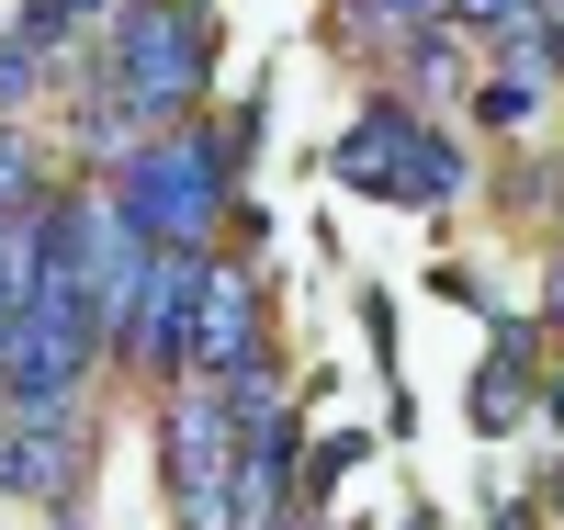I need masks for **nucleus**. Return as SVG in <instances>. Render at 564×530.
Segmentation results:
<instances>
[{
	"label": "nucleus",
	"mask_w": 564,
	"mask_h": 530,
	"mask_svg": "<svg viewBox=\"0 0 564 530\" xmlns=\"http://www.w3.org/2000/svg\"><path fill=\"white\" fill-rule=\"evenodd\" d=\"M34 90H45V57H34V45H23L12 23H0V125H12V113L34 102Z\"/></svg>",
	"instance_id": "nucleus-11"
},
{
	"label": "nucleus",
	"mask_w": 564,
	"mask_h": 530,
	"mask_svg": "<svg viewBox=\"0 0 564 530\" xmlns=\"http://www.w3.org/2000/svg\"><path fill=\"white\" fill-rule=\"evenodd\" d=\"M102 12H113V0H23V12H12V34L34 45L45 68H57V45H79V34L102 23Z\"/></svg>",
	"instance_id": "nucleus-9"
},
{
	"label": "nucleus",
	"mask_w": 564,
	"mask_h": 530,
	"mask_svg": "<svg viewBox=\"0 0 564 530\" xmlns=\"http://www.w3.org/2000/svg\"><path fill=\"white\" fill-rule=\"evenodd\" d=\"M159 452H170V508H181V530H226V486H238V418H226L215 383H181V396H170Z\"/></svg>",
	"instance_id": "nucleus-4"
},
{
	"label": "nucleus",
	"mask_w": 564,
	"mask_h": 530,
	"mask_svg": "<svg viewBox=\"0 0 564 530\" xmlns=\"http://www.w3.org/2000/svg\"><path fill=\"white\" fill-rule=\"evenodd\" d=\"M193 282H204V249H148V271H135V294H124V327H113V361L181 383V350H193Z\"/></svg>",
	"instance_id": "nucleus-5"
},
{
	"label": "nucleus",
	"mask_w": 564,
	"mask_h": 530,
	"mask_svg": "<svg viewBox=\"0 0 564 530\" xmlns=\"http://www.w3.org/2000/svg\"><path fill=\"white\" fill-rule=\"evenodd\" d=\"M542 407H553V418H564V361H553V372H542Z\"/></svg>",
	"instance_id": "nucleus-13"
},
{
	"label": "nucleus",
	"mask_w": 564,
	"mask_h": 530,
	"mask_svg": "<svg viewBox=\"0 0 564 530\" xmlns=\"http://www.w3.org/2000/svg\"><path fill=\"white\" fill-rule=\"evenodd\" d=\"M486 530H542V519H531V508H497V519H486Z\"/></svg>",
	"instance_id": "nucleus-12"
},
{
	"label": "nucleus",
	"mask_w": 564,
	"mask_h": 530,
	"mask_svg": "<svg viewBox=\"0 0 564 530\" xmlns=\"http://www.w3.org/2000/svg\"><path fill=\"white\" fill-rule=\"evenodd\" d=\"M542 407V327H497V350L475 372V429L497 441V429H520Z\"/></svg>",
	"instance_id": "nucleus-8"
},
{
	"label": "nucleus",
	"mask_w": 564,
	"mask_h": 530,
	"mask_svg": "<svg viewBox=\"0 0 564 530\" xmlns=\"http://www.w3.org/2000/svg\"><path fill=\"white\" fill-rule=\"evenodd\" d=\"M327 181H339V192H372V204H406V215H441V204L475 192L463 148H452L417 102H395V90H372V102L350 113V136L327 148Z\"/></svg>",
	"instance_id": "nucleus-3"
},
{
	"label": "nucleus",
	"mask_w": 564,
	"mask_h": 530,
	"mask_svg": "<svg viewBox=\"0 0 564 530\" xmlns=\"http://www.w3.org/2000/svg\"><path fill=\"white\" fill-rule=\"evenodd\" d=\"M102 79L148 125H181L215 79V0H113L102 12Z\"/></svg>",
	"instance_id": "nucleus-2"
},
{
	"label": "nucleus",
	"mask_w": 564,
	"mask_h": 530,
	"mask_svg": "<svg viewBox=\"0 0 564 530\" xmlns=\"http://www.w3.org/2000/svg\"><path fill=\"white\" fill-rule=\"evenodd\" d=\"M238 350H260V282L238 260L204 249V282H193V350H181V383H215Z\"/></svg>",
	"instance_id": "nucleus-6"
},
{
	"label": "nucleus",
	"mask_w": 564,
	"mask_h": 530,
	"mask_svg": "<svg viewBox=\"0 0 564 530\" xmlns=\"http://www.w3.org/2000/svg\"><path fill=\"white\" fill-rule=\"evenodd\" d=\"M553 90H564L553 45H542V34H508V45H497V68L475 79V125H486V136H531V125L553 113Z\"/></svg>",
	"instance_id": "nucleus-7"
},
{
	"label": "nucleus",
	"mask_w": 564,
	"mask_h": 530,
	"mask_svg": "<svg viewBox=\"0 0 564 530\" xmlns=\"http://www.w3.org/2000/svg\"><path fill=\"white\" fill-rule=\"evenodd\" d=\"M34 204H45V159L23 125H0V215H34Z\"/></svg>",
	"instance_id": "nucleus-10"
},
{
	"label": "nucleus",
	"mask_w": 564,
	"mask_h": 530,
	"mask_svg": "<svg viewBox=\"0 0 564 530\" xmlns=\"http://www.w3.org/2000/svg\"><path fill=\"white\" fill-rule=\"evenodd\" d=\"M113 215L148 237V249H215L226 237V192H238V159H226V125H148L135 159L102 181Z\"/></svg>",
	"instance_id": "nucleus-1"
}]
</instances>
